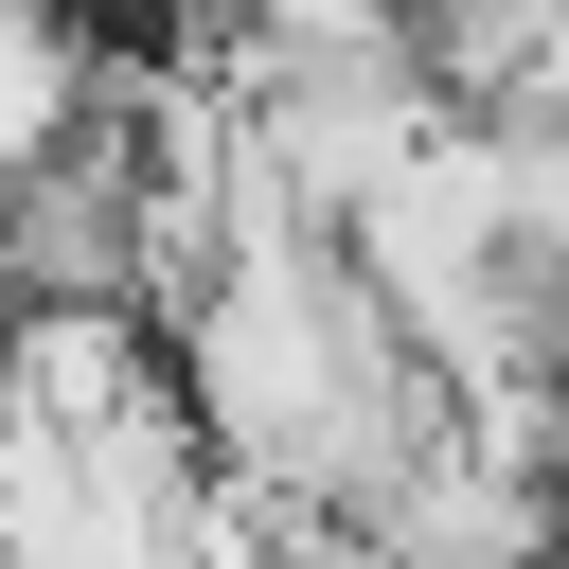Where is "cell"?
Masks as SVG:
<instances>
[{
  "label": "cell",
  "instance_id": "1",
  "mask_svg": "<svg viewBox=\"0 0 569 569\" xmlns=\"http://www.w3.org/2000/svg\"><path fill=\"white\" fill-rule=\"evenodd\" d=\"M0 427H18V302H0Z\"/></svg>",
  "mask_w": 569,
  "mask_h": 569
}]
</instances>
